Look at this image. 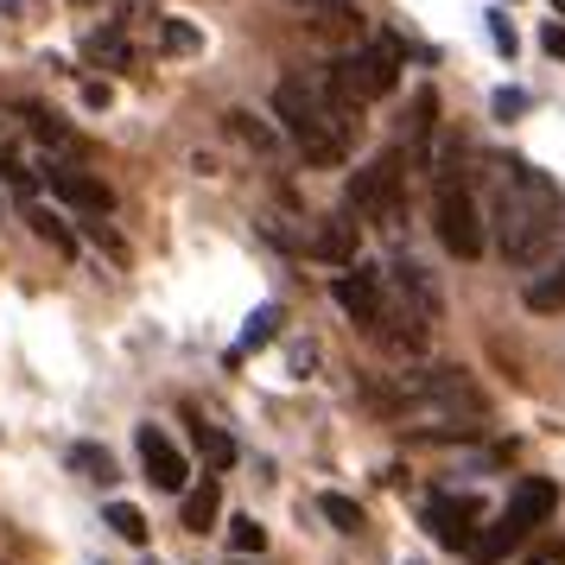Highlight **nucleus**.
<instances>
[{"mask_svg":"<svg viewBox=\"0 0 565 565\" xmlns=\"http://www.w3.org/2000/svg\"><path fill=\"white\" fill-rule=\"evenodd\" d=\"M540 45L553 57H565V20H546V26H540Z\"/></svg>","mask_w":565,"mask_h":565,"instance_id":"obj_28","label":"nucleus"},{"mask_svg":"<svg viewBox=\"0 0 565 565\" xmlns=\"http://www.w3.org/2000/svg\"><path fill=\"white\" fill-rule=\"evenodd\" d=\"M140 463H147V483L153 489H184L191 470H184V451L159 426H140Z\"/></svg>","mask_w":565,"mask_h":565,"instance_id":"obj_12","label":"nucleus"},{"mask_svg":"<svg viewBox=\"0 0 565 565\" xmlns=\"http://www.w3.org/2000/svg\"><path fill=\"white\" fill-rule=\"evenodd\" d=\"M489 39H495V52H509V57H514V26L502 20V13H489Z\"/></svg>","mask_w":565,"mask_h":565,"instance_id":"obj_27","label":"nucleus"},{"mask_svg":"<svg viewBox=\"0 0 565 565\" xmlns=\"http://www.w3.org/2000/svg\"><path fill=\"white\" fill-rule=\"evenodd\" d=\"M553 509H559V489L546 483V477H521V483H514V495H509V509L495 514L489 527H477V540H470V553H477L483 565L509 559L514 546H521V540L534 534V527H540V521H546Z\"/></svg>","mask_w":565,"mask_h":565,"instance_id":"obj_5","label":"nucleus"},{"mask_svg":"<svg viewBox=\"0 0 565 565\" xmlns=\"http://www.w3.org/2000/svg\"><path fill=\"white\" fill-rule=\"evenodd\" d=\"M527 311H565V260L527 280Z\"/></svg>","mask_w":565,"mask_h":565,"instance_id":"obj_16","label":"nucleus"},{"mask_svg":"<svg viewBox=\"0 0 565 565\" xmlns=\"http://www.w3.org/2000/svg\"><path fill=\"white\" fill-rule=\"evenodd\" d=\"M0 179H7V184H20V191H26V172H20V159L7 153V147H0Z\"/></svg>","mask_w":565,"mask_h":565,"instance_id":"obj_30","label":"nucleus"},{"mask_svg":"<svg viewBox=\"0 0 565 565\" xmlns=\"http://www.w3.org/2000/svg\"><path fill=\"white\" fill-rule=\"evenodd\" d=\"M477 495H433L426 502V527H433L438 546H458V553H470V540H477Z\"/></svg>","mask_w":565,"mask_h":565,"instance_id":"obj_9","label":"nucleus"},{"mask_svg":"<svg viewBox=\"0 0 565 565\" xmlns=\"http://www.w3.org/2000/svg\"><path fill=\"white\" fill-rule=\"evenodd\" d=\"M71 463H77L89 483H115V458H108V451H96V445H77V451H71Z\"/></svg>","mask_w":565,"mask_h":565,"instance_id":"obj_20","label":"nucleus"},{"mask_svg":"<svg viewBox=\"0 0 565 565\" xmlns=\"http://www.w3.org/2000/svg\"><path fill=\"white\" fill-rule=\"evenodd\" d=\"M191 445H198V458H204L210 470H230V463H235V438L223 433V426L198 419V413H191Z\"/></svg>","mask_w":565,"mask_h":565,"instance_id":"obj_14","label":"nucleus"},{"mask_svg":"<svg viewBox=\"0 0 565 565\" xmlns=\"http://www.w3.org/2000/svg\"><path fill=\"white\" fill-rule=\"evenodd\" d=\"M274 331H280V306H260L255 318H248V331H242V350H260V343H274Z\"/></svg>","mask_w":565,"mask_h":565,"instance_id":"obj_21","label":"nucleus"},{"mask_svg":"<svg viewBox=\"0 0 565 565\" xmlns=\"http://www.w3.org/2000/svg\"><path fill=\"white\" fill-rule=\"evenodd\" d=\"M216 509H223V483H216V477H204V483L184 495V527H191V534H204L210 521H216Z\"/></svg>","mask_w":565,"mask_h":565,"instance_id":"obj_15","label":"nucleus"},{"mask_svg":"<svg viewBox=\"0 0 565 565\" xmlns=\"http://www.w3.org/2000/svg\"><path fill=\"white\" fill-rule=\"evenodd\" d=\"M318 13H356V0H311Z\"/></svg>","mask_w":565,"mask_h":565,"instance_id":"obj_31","label":"nucleus"},{"mask_svg":"<svg viewBox=\"0 0 565 565\" xmlns=\"http://www.w3.org/2000/svg\"><path fill=\"white\" fill-rule=\"evenodd\" d=\"M108 527H115L121 540H134V546H140V540H147V514L134 509V502H115V509H108Z\"/></svg>","mask_w":565,"mask_h":565,"instance_id":"obj_22","label":"nucleus"},{"mask_svg":"<svg viewBox=\"0 0 565 565\" xmlns=\"http://www.w3.org/2000/svg\"><path fill=\"white\" fill-rule=\"evenodd\" d=\"M71 7H96V0H71Z\"/></svg>","mask_w":565,"mask_h":565,"instance_id":"obj_32","label":"nucleus"},{"mask_svg":"<svg viewBox=\"0 0 565 565\" xmlns=\"http://www.w3.org/2000/svg\"><path fill=\"white\" fill-rule=\"evenodd\" d=\"M394 83H401V45L394 39H375V45H362V52H343L324 71V89H331L343 108H369L382 103V96H394Z\"/></svg>","mask_w":565,"mask_h":565,"instance_id":"obj_6","label":"nucleus"},{"mask_svg":"<svg viewBox=\"0 0 565 565\" xmlns=\"http://www.w3.org/2000/svg\"><path fill=\"white\" fill-rule=\"evenodd\" d=\"M521 108H527V96H521V89H502V96H495V115H502V121H509V115H521Z\"/></svg>","mask_w":565,"mask_h":565,"instance_id":"obj_29","label":"nucleus"},{"mask_svg":"<svg viewBox=\"0 0 565 565\" xmlns=\"http://www.w3.org/2000/svg\"><path fill=\"white\" fill-rule=\"evenodd\" d=\"M331 292H337V306L350 311L362 331H375V318H382V274H375V267H350V274H337Z\"/></svg>","mask_w":565,"mask_h":565,"instance_id":"obj_10","label":"nucleus"},{"mask_svg":"<svg viewBox=\"0 0 565 565\" xmlns=\"http://www.w3.org/2000/svg\"><path fill=\"white\" fill-rule=\"evenodd\" d=\"M204 39L198 26H184V20H159V52H198Z\"/></svg>","mask_w":565,"mask_h":565,"instance_id":"obj_23","label":"nucleus"},{"mask_svg":"<svg viewBox=\"0 0 565 565\" xmlns=\"http://www.w3.org/2000/svg\"><path fill=\"white\" fill-rule=\"evenodd\" d=\"M433 324H438V286L426 280V267L394 260L382 274V318H375L369 337H382L394 356H419L433 343Z\"/></svg>","mask_w":565,"mask_h":565,"instance_id":"obj_4","label":"nucleus"},{"mask_svg":"<svg viewBox=\"0 0 565 565\" xmlns=\"http://www.w3.org/2000/svg\"><path fill=\"white\" fill-rule=\"evenodd\" d=\"M369 401L382 413H394L401 426L426 438H470L483 433V394L463 369H419V375H394L387 387H369Z\"/></svg>","mask_w":565,"mask_h":565,"instance_id":"obj_1","label":"nucleus"},{"mask_svg":"<svg viewBox=\"0 0 565 565\" xmlns=\"http://www.w3.org/2000/svg\"><path fill=\"white\" fill-rule=\"evenodd\" d=\"M433 230L458 260L483 255V210H477V198H470V184H463L458 172H445L438 191H433Z\"/></svg>","mask_w":565,"mask_h":565,"instance_id":"obj_7","label":"nucleus"},{"mask_svg":"<svg viewBox=\"0 0 565 565\" xmlns=\"http://www.w3.org/2000/svg\"><path fill=\"white\" fill-rule=\"evenodd\" d=\"M274 115H280V128L292 134V147L306 153V166H343L350 159V147H356V108H343L324 89V77H280V89H274Z\"/></svg>","mask_w":565,"mask_h":565,"instance_id":"obj_3","label":"nucleus"},{"mask_svg":"<svg viewBox=\"0 0 565 565\" xmlns=\"http://www.w3.org/2000/svg\"><path fill=\"white\" fill-rule=\"evenodd\" d=\"M318 509H324V521H331L337 534H362V509L350 495H318Z\"/></svg>","mask_w":565,"mask_h":565,"instance_id":"obj_18","label":"nucleus"},{"mask_svg":"<svg viewBox=\"0 0 565 565\" xmlns=\"http://www.w3.org/2000/svg\"><path fill=\"white\" fill-rule=\"evenodd\" d=\"M26 121H32V134H39V140H45V147H57V153H71V159H83V140L71 128H64V121H57V115H45V108H26Z\"/></svg>","mask_w":565,"mask_h":565,"instance_id":"obj_17","label":"nucleus"},{"mask_svg":"<svg viewBox=\"0 0 565 565\" xmlns=\"http://www.w3.org/2000/svg\"><path fill=\"white\" fill-rule=\"evenodd\" d=\"M45 184H52V198H64V204L89 210V216H108V210H115V191H108L96 172H77V166H52V172H45Z\"/></svg>","mask_w":565,"mask_h":565,"instance_id":"obj_11","label":"nucleus"},{"mask_svg":"<svg viewBox=\"0 0 565 565\" xmlns=\"http://www.w3.org/2000/svg\"><path fill=\"white\" fill-rule=\"evenodd\" d=\"M230 546L235 553H260L267 546V527H260L255 514H242V521H230Z\"/></svg>","mask_w":565,"mask_h":565,"instance_id":"obj_24","label":"nucleus"},{"mask_svg":"<svg viewBox=\"0 0 565 565\" xmlns=\"http://www.w3.org/2000/svg\"><path fill=\"white\" fill-rule=\"evenodd\" d=\"M89 57H96V64H128V39H121V26L89 32Z\"/></svg>","mask_w":565,"mask_h":565,"instance_id":"obj_19","label":"nucleus"},{"mask_svg":"<svg viewBox=\"0 0 565 565\" xmlns=\"http://www.w3.org/2000/svg\"><path fill=\"white\" fill-rule=\"evenodd\" d=\"M32 230H39V242H52L57 255H77V235L64 230V223H52L45 210H32Z\"/></svg>","mask_w":565,"mask_h":565,"instance_id":"obj_25","label":"nucleus"},{"mask_svg":"<svg viewBox=\"0 0 565 565\" xmlns=\"http://www.w3.org/2000/svg\"><path fill=\"white\" fill-rule=\"evenodd\" d=\"M306 248L318 260H331V267H356V223L350 216H318L306 235Z\"/></svg>","mask_w":565,"mask_h":565,"instance_id":"obj_13","label":"nucleus"},{"mask_svg":"<svg viewBox=\"0 0 565 565\" xmlns=\"http://www.w3.org/2000/svg\"><path fill=\"white\" fill-rule=\"evenodd\" d=\"M230 128L242 134V140H248V147H255V153H267V147H274V134H267V128H255V121H248V115H230Z\"/></svg>","mask_w":565,"mask_h":565,"instance_id":"obj_26","label":"nucleus"},{"mask_svg":"<svg viewBox=\"0 0 565 565\" xmlns=\"http://www.w3.org/2000/svg\"><path fill=\"white\" fill-rule=\"evenodd\" d=\"M350 210L369 216V223H401V210H407V159L401 153H382L369 159L356 179H350Z\"/></svg>","mask_w":565,"mask_h":565,"instance_id":"obj_8","label":"nucleus"},{"mask_svg":"<svg viewBox=\"0 0 565 565\" xmlns=\"http://www.w3.org/2000/svg\"><path fill=\"white\" fill-rule=\"evenodd\" d=\"M559 216H565L559 184L546 179V172L521 166V159L495 166V210H489V223H495V248H502V260L534 267V260L553 248Z\"/></svg>","mask_w":565,"mask_h":565,"instance_id":"obj_2","label":"nucleus"}]
</instances>
